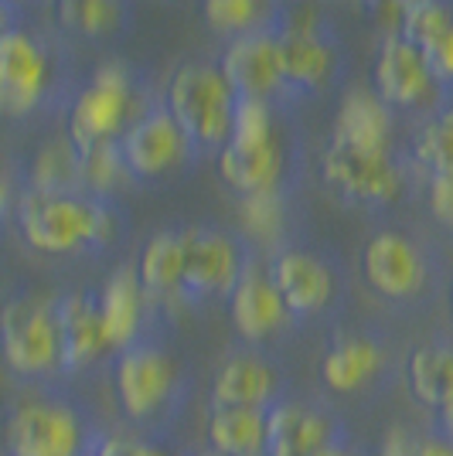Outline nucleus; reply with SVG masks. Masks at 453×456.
I'll use <instances>...</instances> for the list:
<instances>
[{
  "instance_id": "45",
  "label": "nucleus",
  "mask_w": 453,
  "mask_h": 456,
  "mask_svg": "<svg viewBox=\"0 0 453 456\" xmlns=\"http://www.w3.org/2000/svg\"><path fill=\"white\" fill-rule=\"evenodd\" d=\"M399 4H416V0H399Z\"/></svg>"
},
{
  "instance_id": "13",
  "label": "nucleus",
  "mask_w": 453,
  "mask_h": 456,
  "mask_svg": "<svg viewBox=\"0 0 453 456\" xmlns=\"http://www.w3.org/2000/svg\"><path fill=\"white\" fill-rule=\"evenodd\" d=\"M269 280L276 286V293L284 297L290 317H317L338 297V280L331 266L321 256L307 252V248H284L273 256V263L266 266Z\"/></svg>"
},
{
  "instance_id": "43",
  "label": "nucleus",
  "mask_w": 453,
  "mask_h": 456,
  "mask_svg": "<svg viewBox=\"0 0 453 456\" xmlns=\"http://www.w3.org/2000/svg\"><path fill=\"white\" fill-rule=\"evenodd\" d=\"M7 31V11H4V0H0V35Z\"/></svg>"
},
{
  "instance_id": "22",
  "label": "nucleus",
  "mask_w": 453,
  "mask_h": 456,
  "mask_svg": "<svg viewBox=\"0 0 453 456\" xmlns=\"http://www.w3.org/2000/svg\"><path fill=\"white\" fill-rule=\"evenodd\" d=\"M389 140H392V113L372 89H351L341 99L331 147L389 153Z\"/></svg>"
},
{
  "instance_id": "10",
  "label": "nucleus",
  "mask_w": 453,
  "mask_h": 456,
  "mask_svg": "<svg viewBox=\"0 0 453 456\" xmlns=\"http://www.w3.org/2000/svg\"><path fill=\"white\" fill-rule=\"evenodd\" d=\"M361 276L375 297L389 304H406L426 289L430 263L409 235L378 232L361 248Z\"/></svg>"
},
{
  "instance_id": "3",
  "label": "nucleus",
  "mask_w": 453,
  "mask_h": 456,
  "mask_svg": "<svg viewBox=\"0 0 453 456\" xmlns=\"http://www.w3.org/2000/svg\"><path fill=\"white\" fill-rule=\"evenodd\" d=\"M24 242L41 256H72L113 242L116 215L110 205L82 194H41L28 191L18 205Z\"/></svg>"
},
{
  "instance_id": "27",
  "label": "nucleus",
  "mask_w": 453,
  "mask_h": 456,
  "mask_svg": "<svg viewBox=\"0 0 453 456\" xmlns=\"http://www.w3.org/2000/svg\"><path fill=\"white\" fill-rule=\"evenodd\" d=\"M78 184V151L65 143H48L31 164V191L41 194H76Z\"/></svg>"
},
{
  "instance_id": "9",
  "label": "nucleus",
  "mask_w": 453,
  "mask_h": 456,
  "mask_svg": "<svg viewBox=\"0 0 453 456\" xmlns=\"http://www.w3.org/2000/svg\"><path fill=\"white\" fill-rule=\"evenodd\" d=\"M351 439L341 412L324 399H284L266 412V456H307Z\"/></svg>"
},
{
  "instance_id": "41",
  "label": "nucleus",
  "mask_w": 453,
  "mask_h": 456,
  "mask_svg": "<svg viewBox=\"0 0 453 456\" xmlns=\"http://www.w3.org/2000/svg\"><path fill=\"white\" fill-rule=\"evenodd\" d=\"M116 453V433H103V436L95 439V443H89L82 453H76V456H113Z\"/></svg>"
},
{
  "instance_id": "16",
  "label": "nucleus",
  "mask_w": 453,
  "mask_h": 456,
  "mask_svg": "<svg viewBox=\"0 0 453 456\" xmlns=\"http://www.w3.org/2000/svg\"><path fill=\"white\" fill-rule=\"evenodd\" d=\"M48 86V58L38 41L7 28L0 35V116H24Z\"/></svg>"
},
{
  "instance_id": "28",
  "label": "nucleus",
  "mask_w": 453,
  "mask_h": 456,
  "mask_svg": "<svg viewBox=\"0 0 453 456\" xmlns=\"http://www.w3.org/2000/svg\"><path fill=\"white\" fill-rule=\"evenodd\" d=\"M127 174L130 171H127V160H123V151H119V140H103V143L78 151V184L86 191H93L95 201L119 188Z\"/></svg>"
},
{
  "instance_id": "39",
  "label": "nucleus",
  "mask_w": 453,
  "mask_h": 456,
  "mask_svg": "<svg viewBox=\"0 0 453 456\" xmlns=\"http://www.w3.org/2000/svg\"><path fill=\"white\" fill-rule=\"evenodd\" d=\"M307 456H368V450L355 443V439H341V443H331V446H324V450H314V453Z\"/></svg>"
},
{
  "instance_id": "11",
  "label": "nucleus",
  "mask_w": 453,
  "mask_h": 456,
  "mask_svg": "<svg viewBox=\"0 0 453 456\" xmlns=\"http://www.w3.org/2000/svg\"><path fill=\"white\" fill-rule=\"evenodd\" d=\"M249 263L235 239L218 228H185V300L228 297Z\"/></svg>"
},
{
  "instance_id": "26",
  "label": "nucleus",
  "mask_w": 453,
  "mask_h": 456,
  "mask_svg": "<svg viewBox=\"0 0 453 456\" xmlns=\"http://www.w3.org/2000/svg\"><path fill=\"white\" fill-rule=\"evenodd\" d=\"M205 443L222 456H266V412L208 405Z\"/></svg>"
},
{
  "instance_id": "25",
  "label": "nucleus",
  "mask_w": 453,
  "mask_h": 456,
  "mask_svg": "<svg viewBox=\"0 0 453 456\" xmlns=\"http://www.w3.org/2000/svg\"><path fill=\"white\" fill-rule=\"evenodd\" d=\"M218 174L239 198L259 194V191H276L280 174H284V151L276 140L263 143V147L226 143V147H218Z\"/></svg>"
},
{
  "instance_id": "6",
  "label": "nucleus",
  "mask_w": 453,
  "mask_h": 456,
  "mask_svg": "<svg viewBox=\"0 0 453 456\" xmlns=\"http://www.w3.org/2000/svg\"><path fill=\"white\" fill-rule=\"evenodd\" d=\"M290 395L293 392H290L284 364L269 351L249 347V344L239 351H228L208 385V405H235V409H259V412H269Z\"/></svg>"
},
{
  "instance_id": "29",
  "label": "nucleus",
  "mask_w": 453,
  "mask_h": 456,
  "mask_svg": "<svg viewBox=\"0 0 453 456\" xmlns=\"http://www.w3.org/2000/svg\"><path fill=\"white\" fill-rule=\"evenodd\" d=\"M284 218H286V208H284V198H280V188L239 198V222H243V232H246L252 242H259V246H276V242H280V235H284Z\"/></svg>"
},
{
  "instance_id": "23",
  "label": "nucleus",
  "mask_w": 453,
  "mask_h": 456,
  "mask_svg": "<svg viewBox=\"0 0 453 456\" xmlns=\"http://www.w3.org/2000/svg\"><path fill=\"white\" fill-rule=\"evenodd\" d=\"M406 392L423 409H443L453 402V341H423L406 354L402 364Z\"/></svg>"
},
{
  "instance_id": "44",
  "label": "nucleus",
  "mask_w": 453,
  "mask_h": 456,
  "mask_svg": "<svg viewBox=\"0 0 453 456\" xmlns=\"http://www.w3.org/2000/svg\"><path fill=\"white\" fill-rule=\"evenodd\" d=\"M185 456H222V453H215V450H191V453H185Z\"/></svg>"
},
{
  "instance_id": "32",
  "label": "nucleus",
  "mask_w": 453,
  "mask_h": 456,
  "mask_svg": "<svg viewBox=\"0 0 453 456\" xmlns=\"http://www.w3.org/2000/svg\"><path fill=\"white\" fill-rule=\"evenodd\" d=\"M273 113L266 106V99H239L235 113H232V130H228V143L235 147H263L273 143Z\"/></svg>"
},
{
  "instance_id": "24",
  "label": "nucleus",
  "mask_w": 453,
  "mask_h": 456,
  "mask_svg": "<svg viewBox=\"0 0 453 456\" xmlns=\"http://www.w3.org/2000/svg\"><path fill=\"white\" fill-rule=\"evenodd\" d=\"M276 52L284 86L321 89L334 72V48L310 24H290L284 35H276Z\"/></svg>"
},
{
  "instance_id": "7",
  "label": "nucleus",
  "mask_w": 453,
  "mask_h": 456,
  "mask_svg": "<svg viewBox=\"0 0 453 456\" xmlns=\"http://www.w3.org/2000/svg\"><path fill=\"white\" fill-rule=\"evenodd\" d=\"M389 347L365 330H341L321 354L324 388L338 399H372L389 379Z\"/></svg>"
},
{
  "instance_id": "21",
  "label": "nucleus",
  "mask_w": 453,
  "mask_h": 456,
  "mask_svg": "<svg viewBox=\"0 0 453 456\" xmlns=\"http://www.w3.org/2000/svg\"><path fill=\"white\" fill-rule=\"evenodd\" d=\"M133 273L153 310L181 304L185 300V228H164L147 239Z\"/></svg>"
},
{
  "instance_id": "37",
  "label": "nucleus",
  "mask_w": 453,
  "mask_h": 456,
  "mask_svg": "<svg viewBox=\"0 0 453 456\" xmlns=\"http://www.w3.org/2000/svg\"><path fill=\"white\" fill-rule=\"evenodd\" d=\"M375 456H419V436L409 426H392Z\"/></svg>"
},
{
  "instance_id": "20",
  "label": "nucleus",
  "mask_w": 453,
  "mask_h": 456,
  "mask_svg": "<svg viewBox=\"0 0 453 456\" xmlns=\"http://www.w3.org/2000/svg\"><path fill=\"white\" fill-rule=\"evenodd\" d=\"M433 72L423 52L402 35H389L375 58V95L385 106H416L433 93Z\"/></svg>"
},
{
  "instance_id": "35",
  "label": "nucleus",
  "mask_w": 453,
  "mask_h": 456,
  "mask_svg": "<svg viewBox=\"0 0 453 456\" xmlns=\"http://www.w3.org/2000/svg\"><path fill=\"white\" fill-rule=\"evenodd\" d=\"M113 456H185L177 450L174 436H116V453Z\"/></svg>"
},
{
  "instance_id": "5",
  "label": "nucleus",
  "mask_w": 453,
  "mask_h": 456,
  "mask_svg": "<svg viewBox=\"0 0 453 456\" xmlns=\"http://www.w3.org/2000/svg\"><path fill=\"white\" fill-rule=\"evenodd\" d=\"M235 93L228 89L218 69L211 65H181L168 82L170 119L181 126L188 143L198 147H226L235 113Z\"/></svg>"
},
{
  "instance_id": "42",
  "label": "nucleus",
  "mask_w": 453,
  "mask_h": 456,
  "mask_svg": "<svg viewBox=\"0 0 453 456\" xmlns=\"http://www.w3.org/2000/svg\"><path fill=\"white\" fill-rule=\"evenodd\" d=\"M7 208H11V184H7V174H4V167H0V218L7 215Z\"/></svg>"
},
{
  "instance_id": "30",
  "label": "nucleus",
  "mask_w": 453,
  "mask_h": 456,
  "mask_svg": "<svg viewBox=\"0 0 453 456\" xmlns=\"http://www.w3.org/2000/svg\"><path fill=\"white\" fill-rule=\"evenodd\" d=\"M416 160L430 174H453V110L433 116L416 136Z\"/></svg>"
},
{
  "instance_id": "12",
  "label": "nucleus",
  "mask_w": 453,
  "mask_h": 456,
  "mask_svg": "<svg viewBox=\"0 0 453 456\" xmlns=\"http://www.w3.org/2000/svg\"><path fill=\"white\" fill-rule=\"evenodd\" d=\"M324 181L355 205H389L402 191V171L392 153L327 147L321 157Z\"/></svg>"
},
{
  "instance_id": "4",
  "label": "nucleus",
  "mask_w": 453,
  "mask_h": 456,
  "mask_svg": "<svg viewBox=\"0 0 453 456\" xmlns=\"http://www.w3.org/2000/svg\"><path fill=\"white\" fill-rule=\"evenodd\" d=\"M0 364L24 385H62L55 297L18 293L0 306Z\"/></svg>"
},
{
  "instance_id": "8",
  "label": "nucleus",
  "mask_w": 453,
  "mask_h": 456,
  "mask_svg": "<svg viewBox=\"0 0 453 456\" xmlns=\"http://www.w3.org/2000/svg\"><path fill=\"white\" fill-rule=\"evenodd\" d=\"M133 89L130 76L119 61L99 65L89 78V86L78 93L72 116H69V143L76 151H86L103 140H116L130 116Z\"/></svg>"
},
{
  "instance_id": "2",
  "label": "nucleus",
  "mask_w": 453,
  "mask_h": 456,
  "mask_svg": "<svg viewBox=\"0 0 453 456\" xmlns=\"http://www.w3.org/2000/svg\"><path fill=\"white\" fill-rule=\"evenodd\" d=\"M95 412L62 385L35 388L7 412L4 456H76L103 436Z\"/></svg>"
},
{
  "instance_id": "19",
  "label": "nucleus",
  "mask_w": 453,
  "mask_h": 456,
  "mask_svg": "<svg viewBox=\"0 0 453 456\" xmlns=\"http://www.w3.org/2000/svg\"><path fill=\"white\" fill-rule=\"evenodd\" d=\"M99 300V323H103V341L110 347V354L136 344L140 338L151 334V314L153 306L144 297V289L136 283L133 266H119L95 293Z\"/></svg>"
},
{
  "instance_id": "33",
  "label": "nucleus",
  "mask_w": 453,
  "mask_h": 456,
  "mask_svg": "<svg viewBox=\"0 0 453 456\" xmlns=\"http://www.w3.org/2000/svg\"><path fill=\"white\" fill-rule=\"evenodd\" d=\"M202 14L208 28L218 35H249L252 24L263 14V0H202Z\"/></svg>"
},
{
  "instance_id": "38",
  "label": "nucleus",
  "mask_w": 453,
  "mask_h": 456,
  "mask_svg": "<svg viewBox=\"0 0 453 456\" xmlns=\"http://www.w3.org/2000/svg\"><path fill=\"white\" fill-rule=\"evenodd\" d=\"M419 456H453V443L440 436V433H423L419 436Z\"/></svg>"
},
{
  "instance_id": "31",
  "label": "nucleus",
  "mask_w": 453,
  "mask_h": 456,
  "mask_svg": "<svg viewBox=\"0 0 453 456\" xmlns=\"http://www.w3.org/2000/svg\"><path fill=\"white\" fill-rule=\"evenodd\" d=\"M58 18L78 35H103L119 24V0H58Z\"/></svg>"
},
{
  "instance_id": "15",
  "label": "nucleus",
  "mask_w": 453,
  "mask_h": 456,
  "mask_svg": "<svg viewBox=\"0 0 453 456\" xmlns=\"http://www.w3.org/2000/svg\"><path fill=\"white\" fill-rule=\"evenodd\" d=\"M228 317H232V330L249 347H263L290 323V310H286L284 297L276 293L269 273L259 263H249L239 276V283L232 286Z\"/></svg>"
},
{
  "instance_id": "36",
  "label": "nucleus",
  "mask_w": 453,
  "mask_h": 456,
  "mask_svg": "<svg viewBox=\"0 0 453 456\" xmlns=\"http://www.w3.org/2000/svg\"><path fill=\"white\" fill-rule=\"evenodd\" d=\"M426 201L436 222L453 232V174H430Z\"/></svg>"
},
{
  "instance_id": "18",
  "label": "nucleus",
  "mask_w": 453,
  "mask_h": 456,
  "mask_svg": "<svg viewBox=\"0 0 453 456\" xmlns=\"http://www.w3.org/2000/svg\"><path fill=\"white\" fill-rule=\"evenodd\" d=\"M119 151L127 160V171L136 177H161L174 171L185 153H188V136L170 119L168 110H157L140 119H133L119 136Z\"/></svg>"
},
{
  "instance_id": "46",
  "label": "nucleus",
  "mask_w": 453,
  "mask_h": 456,
  "mask_svg": "<svg viewBox=\"0 0 453 456\" xmlns=\"http://www.w3.org/2000/svg\"><path fill=\"white\" fill-rule=\"evenodd\" d=\"M450 310H453V289H450Z\"/></svg>"
},
{
  "instance_id": "40",
  "label": "nucleus",
  "mask_w": 453,
  "mask_h": 456,
  "mask_svg": "<svg viewBox=\"0 0 453 456\" xmlns=\"http://www.w3.org/2000/svg\"><path fill=\"white\" fill-rule=\"evenodd\" d=\"M433 433H440L447 443H453V402H447L443 409L433 412Z\"/></svg>"
},
{
  "instance_id": "17",
  "label": "nucleus",
  "mask_w": 453,
  "mask_h": 456,
  "mask_svg": "<svg viewBox=\"0 0 453 456\" xmlns=\"http://www.w3.org/2000/svg\"><path fill=\"white\" fill-rule=\"evenodd\" d=\"M218 72L235 93V99H269L276 89H284L276 38L263 31H249L228 41Z\"/></svg>"
},
{
  "instance_id": "14",
  "label": "nucleus",
  "mask_w": 453,
  "mask_h": 456,
  "mask_svg": "<svg viewBox=\"0 0 453 456\" xmlns=\"http://www.w3.org/2000/svg\"><path fill=\"white\" fill-rule=\"evenodd\" d=\"M58 344H62V381L89 375L95 364L110 358L99 323V300L89 289L55 297Z\"/></svg>"
},
{
  "instance_id": "34",
  "label": "nucleus",
  "mask_w": 453,
  "mask_h": 456,
  "mask_svg": "<svg viewBox=\"0 0 453 456\" xmlns=\"http://www.w3.org/2000/svg\"><path fill=\"white\" fill-rule=\"evenodd\" d=\"M419 52L426 58L433 78H453V20L433 31L430 38L419 45Z\"/></svg>"
},
{
  "instance_id": "1",
  "label": "nucleus",
  "mask_w": 453,
  "mask_h": 456,
  "mask_svg": "<svg viewBox=\"0 0 453 456\" xmlns=\"http://www.w3.org/2000/svg\"><path fill=\"white\" fill-rule=\"evenodd\" d=\"M110 388L130 436H170L188 402V368L147 334L110 354Z\"/></svg>"
}]
</instances>
